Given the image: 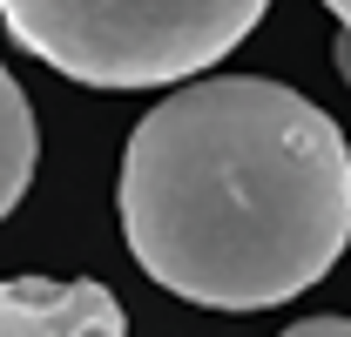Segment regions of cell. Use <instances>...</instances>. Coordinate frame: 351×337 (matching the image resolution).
I'll list each match as a JSON object with an SVG mask.
<instances>
[{"label":"cell","mask_w":351,"mask_h":337,"mask_svg":"<svg viewBox=\"0 0 351 337\" xmlns=\"http://www.w3.org/2000/svg\"><path fill=\"white\" fill-rule=\"evenodd\" d=\"M115 203L129 256L169 297L270 310L345 256L351 149L298 88L210 75L169 88L129 128Z\"/></svg>","instance_id":"cell-1"},{"label":"cell","mask_w":351,"mask_h":337,"mask_svg":"<svg viewBox=\"0 0 351 337\" xmlns=\"http://www.w3.org/2000/svg\"><path fill=\"white\" fill-rule=\"evenodd\" d=\"M34 162H41V128H34V108H27L21 82L0 68V223L14 216L21 196H27Z\"/></svg>","instance_id":"cell-4"},{"label":"cell","mask_w":351,"mask_h":337,"mask_svg":"<svg viewBox=\"0 0 351 337\" xmlns=\"http://www.w3.org/2000/svg\"><path fill=\"white\" fill-rule=\"evenodd\" d=\"M0 337H129V317L95 277H0Z\"/></svg>","instance_id":"cell-3"},{"label":"cell","mask_w":351,"mask_h":337,"mask_svg":"<svg viewBox=\"0 0 351 337\" xmlns=\"http://www.w3.org/2000/svg\"><path fill=\"white\" fill-rule=\"evenodd\" d=\"M277 337H351V317H304V324H291Z\"/></svg>","instance_id":"cell-5"},{"label":"cell","mask_w":351,"mask_h":337,"mask_svg":"<svg viewBox=\"0 0 351 337\" xmlns=\"http://www.w3.org/2000/svg\"><path fill=\"white\" fill-rule=\"evenodd\" d=\"M331 14H338V27H351V0H324Z\"/></svg>","instance_id":"cell-7"},{"label":"cell","mask_w":351,"mask_h":337,"mask_svg":"<svg viewBox=\"0 0 351 337\" xmlns=\"http://www.w3.org/2000/svg\"><path fill=\"white\" fill-rule=\"evenodd\" d=\"M270 0H0V27L82 88H169L217 68Z\"/></svg>","instance_id":"cell-2"},{"label":"cell","mask_w":351,"mask_h":337,"mask_svg":"<svg viewBox=\"0 0 351 337\" xmlns=\"http://www.w3.org/2000/svg\"><path fill=\"white\" fill-rule=\"evenodd\" d=\"M338 75H345V82H351V27H345V34H338Z\"/></svg>","instance_id":"cell-6"}]
</instances>
